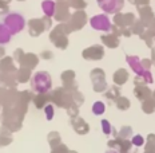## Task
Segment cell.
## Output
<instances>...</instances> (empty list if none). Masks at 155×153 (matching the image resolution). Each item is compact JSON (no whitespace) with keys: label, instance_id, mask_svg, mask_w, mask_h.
<instances>
[{"label":"cell","instance_id":"obj_1","mask_svg":"<svg viewBox=\"0 0 155 153\" xmlns=\"http://www.w3.org/2000/svg\"><path fill=\"white\" fill-rule=\"evenodd\" d=\"M31 85L34 92H36L38 94H46L50 92L51 85H52L51 75L47 71H38V73H35L32 75Z\"/></svg>","mask_w":155,"mask_h":153},{"label":"cell","instance_id":"obj_2","mask_svg":"<svg viewBox=\"0 0 155 153\" xmlns=\"http://www.w3.org/2000/svg\"><path fill=\"white\" fill-rule=\"evenodd\" d=\"M70 32H71V28L68 27V24L62 23V24L56 26V27L51 31L50 39L56 47L64 50V48H67V46H68V38H67V35H68Z\"/></svg>","mask_w":155,"mask_h":153},{"label":"cell","instance_id":"obj_3","mask_svg":"<svg viewBox=\"0 0 155 153\" xmlns=\"http://www.w3.org/2000/svg\"><path fill=\"white\" fill-rule=\"evenodd\" d=\"M7 28L11 31L12 35L19 34L20 31L24 30L25 27V19L20 12H8L4 16V22H3Z\"/></svg>","mask_w":155,"mask_h":153},{"label":"cell","instance_id":"obj_4","mask_svg":"<svg viewBox=\"0 0 155 153\" xmlns=\"http://www.w3.org/2000/svg\"><path fill=\"white\" fill-rule=\"evenodd\" d=\"M50 27H51V18H48L46 15L41 19H31L28 22V30H30L31 37H39L44 31H47Z\"/></svg>","mask_w":155,"mask_h":153},{"label":"cell","instance_id":"obj_5","mask_svg":"<svg viewBox=\"0 0 155 153\" xmlns=\"http://www.w3.org/2000/svg\"><path fill=\"white\" fill-rule=\"evenodd\" d=\"M90 26L96 31H103V32H110L112 28V23L110 20L107 14H99L94 15L90 19Z\"/></svg>","mask_w":155,"mask_h":153},{"label":"cell","instance_id":"obj_6","mask_svg":"<svg viewBox=\"0 0 155 153\" xmlns=\"http://www.w3.org/2000/svg\"><path fill=\"white\" fill-rule=\"evenodd\" d=\"M99 8L104 11V14L115 15L120 12L124 7V0H96Z\"/></svg>","mask_w":155,"mask_h":153},{"label":"cell","instance_id":"obj_7","mask_svg":"<svg viewBox=\"0 0 155 153\" xmlns=\"http://www.w3.org/2000/svg\"><path fill=\"white\" fill-rule=\"evenodd\" d=\"M86 23H87L86 12L82 11V9H78L72 16H70V22L67 24L71 28V31H75V30H80Z\"/></svg>","mask_w":155,"mask_h":153},{"label":"cell","instance_id":"obj_8","mask_svg":"<svg viewBox=\"0 0 155 153\" xmlns=\"http://www.w3.org/2000/svg\"><path fill=\"white\" fill-rule=\"evenodd\" d=\"M91 79L94 83V90L96 93H101L107 87V83L104 81V71L101 69H95L91 71Z\"/></svg>","mask_w":155,"mask_h":153},{"label":"cell","instance_id":"obj_9","mask_svg":"<svg viewBox=\"0 0 155 153\" xmlns=\"http://www.w3.org/2000/svg\"><path fill=\"white\" fill-rule=\"evenodd\" d=\"M114 23L116 27L119 28H127V27H131V24L135 23V16L132 14H115V18H114Z\"/></svg>","mask_w":155,"mask_h":153},{"label":"cell","instance_id":"obj_10","mask_svg":"<svg viewBox=\"0 0 155 153\" xmlns=\"http://www.w3.org/2000/svg\"><path fill=\"white\" fill-rule=\"evenodd\" d=\"M103 57H104V50H103V47L99 46V44L91 46L83 51V58L87 61H99V59H102Z\"/></svg>","mask_w":155,"mask_h":153},{"label":"cell","instance_id":"obj_11","mask_svg":"<svg viewBox=\"0 0 155 153\" xmlns=\"http://www.w3.org/2000/svg\"><path fill=\"white\" fill-rule=\"evenodd\" d=\"M70 5L67 4V2H58L56 3V11H55L54 18L59 22H67L70 19Z\"/></svg>","mask_w":155,"mask_h":153},{"label":"cell","instance_id":"obj_12","mask_svg":"<svg viewBox=\"0 0 155 153\" xmlns=\"http://www.w3.org/2000/svg\"><path fill=\"white\" fill-rule=\"evenodd\" d=\"M19 62L21 63V66H23V67L31 70V69H34V67L38 64L39 59H38L36 55H34V54H24Z\"/></svg>","mask_w":155,"mask_h":153},{"label":"cell","instance_id":"obj_13","mask_svg":"<svg viewBox=\"0 0 155 153\" xmlns=\"http://www.w3.org/2000/svg\"><path fill=\"white\" fill-rule=\"evenodd\" d=\"M41 9H43L46 16L52 18L55 15V11H56V3H55V0H44L41 3Z\"/></svg>","mask_w":155,"mask_h":153},{"label":"cell","instance_id":"obj_14","mask_svg":"<svg viewBox=\"0 0 155 153\" xmlns=\"http://www.w3.org/2000/svg\"><path fill=\"white\" fill-rule=\"evenodd\" d=\"M72 126H74V129H75V132H76V133H79V134H86V133L90 130V126L84 122V120L79 118V117L74 118Z\"/></svg>","mask_w":155,"mask_h":153},{"label":"cell","instance_id":"obj_15","mask_svg":"<svg viewBox=\"0 0 155 153\" xmlns=\"http://www.w3.org/2000/svg\"><path fill=\"white\" fill-rule=\"evenodd\" d=\"M102 42L107 47H110V48H115V47L119 46V38H118V35L114 34V32L107 34V35H103V37H102Z\"/></svg>","mask_w":155,"mask_h":153},{"label":"cell","instance_id":"obj_16","mask_svg":"<svg viewBox=\"0 0 155 153\" xmlns=\"http://www.w3.org/2000/svg\"><path fill=\"white\" fill-rule=\"evenodd\" d=\"M11 37H12V34H11V31L7 28V26L3 23V22H0V46L9 43Z\"/></svg>","mask_w":155,"mask_h":153},{"label":"cell","instance_id":"obj_17","mask_svg":"<svg viewBox=\"0 0 155 153\" xmlns=\"http://www.w3.org/2000/svg\"><path fill=\"white\" fill-rule=\"evenodd\" d=\"M135 96H137L140 101H144V99L150 98V97H153V93H151L150 89H147V87L143 86V85H138L137 89H135Z\"/></svg>","mask_w":155,"mask_h":153},{"label":"cell","instance_id":"obj_18","mask_svg":"<svg viewBox=\"0 0 155 153\" xmlns=\"http://www.w3.org/2000/svg\"><path fill=\"white\" fill-rule=\"evenodd\" d=\"M127 79H128V73L124 69H119V70L115 71V74H114V82L116 85H123V83L127 82Z\"/></svg>","mask_w":155,"mask_h":153},{"label":"cell","instance_id":"obj_19","mask_svg":"<svg viewBox=\"0 0 155 153\" xmlns=\"http://www.w3.org/2000/svg\"><path fill=\"white\" fill-rule=\"evenodd\" d=\"M142 109L144 110V113L150 114V113H154L155 112V98L154 97H150V98L144 99L142 102Z\"/></svg>","mask_w":155,"mask_h":153},{"label":"cell","instance_id":"obj_20","mask_svg":"<svg viewBox=\"0 0 155 153\" xmlns=\"http://www.w3.org/2000/svg\"><path fill=\"white\" fill-rule=\"evenodd\" d=\"M62 79H63L64 85H66V87H68V89H70L71 85L76 87L75 82H74V79H75V74H74V71H64V73L62 74Z\"/></svg>","mask_w":155,"mask_h":153},{"label":"cell","instance_id":"obj_21","mask_svg":"<svg viewBox=\"0 0 155 153\" xmlns=\"http://www.w3.org/2000/svg\"><path fill=\"white\" fill-rule=\"evenodd\" d=\"M139 14H140V18H142V20H143V24L146 23V22H148V19H153V14H151V11H150V8L148 7H139Z\"/></svg>","mask_w":155,"mask_h":153},{"label":"cell","instance_id":"obj_22","mask_svg":"<svg viewBox=\"0 0 155 153\" xmlns=\"http://www.w3.org/2000/svg\"><path fill=\"white\" fill-rule=\"evenodd\" d=\"M104 110H106V106H104V103L103 102H95L92 105V112H94V114L95 116H101L104 113Z\"/></svg>","mask_w":155,"mask_h":153},{"label":"cell","instance_id":"obj_23","mask_svg":"<svg viewBox=\"0 0 155 153\" xmlns=\"http://www.w3.org/2000/svg\"><path fill=\"white\" fill-rule=\"evenodd\" d=\"M116 106L120 110H126L130 107V101L127 98H124V97H119V98L116 99Z\"/></svg>","mask_w":155,"mask_h":153},{"label":"cell","instance_id":"obj_24","mask_svg":"<svg viewBox=\"0 0 155 153\" xmlns=\"http://www.w3.org/2000/svg\"><path fill=\"white\" fill-rule=\"evenodd\" d=\"M68 5L76 9H83L87 5L86 0H68Z\"/></svg>","mask_w":155,"mask_h":153},{"label":"cell","instance_id":"obj_25","mask_svg":"<svg viewBox=\"0 0 155 153\" xmlns=\"http://www.w3.org/2000/svg\"><path fill=\"white\" fill-rule=\"evenodd\" d=\"M119 89L116 86H112V87H110L108 89V92L106 93V97H107V98H111V99H118L119 98Z\"/></svg>","mask_w":155,"mask_h":153},{"label":"cell","instance_id":"obj_26","mask_svg":"<svg viewBox=\"0 0 155 153\" xmlns=\"http://www.w3.org/2000/svg\"><path fill=\"white\" fill-rule=\"evenodd\" d=\"M30 78V69H25V67H21L20 71H19V79L20 82H25Z\"/></svg>","mask_w":155,"mask_h":153},{"label":"cell","instance_id":"obj_27","mask_svg":"<svg viewBox=\"0 0 155 153\" xmlns=\"http://www.w3.org/2000/svg\"><path fill=\"white\" fill-rule=\"evenodd\" d=\"M11 0H0V14H8V4Z\"/></svg>","mask_w":155,"mask_h":153},{"label":"cell","instance_id":"obj_28","mask_svg":"<svg viewBox=\"0 0 155 153\" xmlns=\"http://www.w3.org/2000/svg\"><path fill=\"white\" fill-rule=\"evenodd\" d=\"M102 128H103V133L104 134H110L111 133V125H110V122L107 120H103L102 121Z\"/></svg>","mask_w":155,"mask_h":153},{"label":"cell","instance_id":"obj_29","mask_svg":"<svg viewBox=\"0 0 155 153\" xmlns=\"http://www.w3.org/2000/svg\"><path fill=\"white\" fill-rule=\"evenodd\" d=\"M132 144H134L135 146H142V145H144V138L142 137V136H135L134 138H132Z\"/></svg>","mask_w":155,"mask_h":153},{"label":"cell","instance_id":"obj_30","mask_svg":"<svg viewBox=\"0 0 155 153\" xmlns=\"http://www.w3.org/2000/svg\"><path fill=\"white\" fill-rule=\"evenodd\" d=\"M46 117H47V120H52V117H54V106L52 105H48L46 106Z\"/></svg>","mask_w":155,"mask_h":153},{"label":"cell","instance_id":"obj_31","mask_svg":"<svg viewBox=\"0 0 155 153\" xmlns=\"http://www.w3.org/2000/svg\"><path fill=\"white\" fill-rule=\"evenodd\" d=\"M52 153H68V149H67L64 145L59 144V145L56 146V148L52 149Z\"/></svg>","mask_w":155,"mask_h":153},{"label":"cell","instance_id":"obj_32","mask_svg":"<svg viewBox=\"0 0 155 153\" xmlns=\"http://www.w3.org/2000/svg\"><path fill=\"white\" fill-rule=\"evenodd\" d=\"M132 3L135 5H138V7H143V5H146L148 3V0H132Z\"/></svg>","mask_w":155,"mask_h":153},{"label":"cell","instance_id":"obj_33","mask_svg":"<svg viewBox=\"0 0 155 153\" xmlns=\"http://www.w3.org/2000/svg\"><path fill=\"white\" fill-rule=\"evenodd\" d=\"M41 57H43L44 59H51V58H52V53H51V51H43Z\"/></svg>","mask_w":155,"mask_h":153},{"label":"cell","instance_id":"obj_34","mask_svg":"<svg viewBox=\"0 0 155 153\" xmlns=\"http://www.w3.org/2000/svg\"><path fill=\"white\" fill-rule=\"evenodd\" d=\"M0 55H4V48L0 46Z\"/></svg>","mask_w":155,"mask_h":153},{"label":"cell","instance_id":"obj_35","mask_svg":"<svg viewBox=\"0 0 155 153\" xmlns=\"http://www.w3.org/2000/svg\"><path fill=\"white\" fill-rule=\"evenodd\" d=\"M106 153H119V152H116V151H112V149H111V151H107Z\"/></svg>","mask_w":155,"mask_h":153},{"label":"cell","instance_id":"obj_36","mask_svg":"<svg viewBox=\"0 0 155 153\" xmlns=\"http://www.w3.org/2000/svg\"><path fill=\"white\" fill-rule=\"evenodd\" d=\"M68 153H76V152H72V151H68Z\"/></svg>","mask_w":155,"mask_h":153},{"label":"cell","instance_id":"obj_37","mask_svg":"<svg viewBox=\"0 0 155 153\" xmlns=\"http://www.w3.org/2000/svg\"><path fill=\"white\" fill-rule=\"evenodd\" d=\"M153 97H154V98H155V92H154V93H153Z\"/></svg>","mask_w":155,"mask_h":153},{"label":"cell","instance_id":"obj_38","mask_svg":"<svg viewBox=\"0 0 155 153\" xmlns=\"http://www.w3.org/2000/svg\"><path fill=\"white\" fill-rule=\"evenodd\" d=\"M19 2H24V0H19Z\"/></svg>","mask_w":155,"mask_h":153},{"label":"cell","instance_id":"obj_39","mask_svg":"<svg viewBox=\"0 0 155 153\" xmlns=\"http://www.w3.org/2000/svg\"><path fill=\"white\" fill-rule=\"evenodd\" d=\"M130 2H132V0H130Z\"/></svg>","mask_w":155,"mask_h":153}]
</instances>
